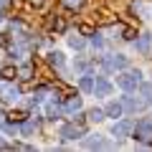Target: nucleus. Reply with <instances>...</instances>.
Listing matches in <instances>:
<instances>
[{
  "label": "nucleus",
  "mask_w": 152,
  "mask_h": 152,
  "mask_svg": "<svg viewBox=\"0 0 152 152\" xmlns=\"http://www.w3.org/2000/svg\"><path fill=\"white\" fill-rule=\"evenodd\" d=\"M48 64L51 66H64V56H61L58 51H51L48 53Z\"/></svg>",
  "instance_id": "9d476101"
},
{
  "label": "nucleus",
  "mask_w": 152,
  "mask_h": 152,
  "mask_svg": "<svg viewBox=\"0 0 152 152\" xmlns=\"http://www.w3.org/2000/svg\"><path fill=\"white\" fill-rule=\"evenodd\" d=\"M86 147H91V150H94V147H104V142H102V140H89Z\"/></svg>",
  "instance_id": "412c9836"
},
{
  "label": "nucleus",
  "mask_w": 152,
  "mask_h": 152,
  "mask_svg": "<svg viewBox=\"0 0 152 152\" xmlns=\"http://www.w3.org/2000/svg\"><path fill=\"white\" fill-rule=\"evenodd\" d=\"M0 76H3L5 81H13V79L18 76V71H15V66H5V69L0 71Z\"/></svg>",
  "instance_id": "1a4fd4ad"
},
{
  "label": "nucleus",
  "mask_w": 152,
  "mask_h": 152,
  "mask_svg": "<svg viewBox=\"0 0 152 152\" xmlns=\"http://www.w3.org/2000/svg\"><path fill=\"white\" fill-rule=\"evenodd\" d=\"M66 107H69V109H76V112H79L81 102H79V99H69V102H66Z\"/></svg>",
  "instance_id": "6ab92c4d"
},
{
  "label": "nucleus",
  "mask_w": 152,
  "mask_h": 152,
  "mask_svg": "<svg viewBox=\"0 0 152 152\" xmlns=\"http://www.w3.org/2000/svg\"><path fill=\"white\" fill-rule=\"evenodd\" d=\"M26 117H28V114L23 112V109H13V112L8 114V119H10L13 124H15V122H23V119H26Z\"/></svg>",
  "instance_id": "6e6552de"
},
{
  "label": "nucleus",
  "mask_w": 152,
  "mask_h": 152,
  "mask_svg": "<svg viewBox=\"0 0 152 152\" xmlns=\"http://www.w3.org/2000/svg\"><path fill=\"white\" fill-rule=\"evenodd\" d=\"M94 20H96L99 26H112V23H114V15H112L109 10H99L96 15H94Z\"/></svg>",
  "instance_id": "20e7f679"
},
{
  "label": "nucleus",
  "mask_w": 152,
  "mask_h": 152,
  "mask_svg": "<svg viewBox=\"0 0 152 152\" xmlns=\"http://www.w3.org/2000/svg\"><path fill=\"white\" fill-rule=\"evenodd\" d=\"M137 51L147 53V51H150V38H142V41H137Z\"/></svg>",
  "instance_id": "2eb2a0df"
},
{
  "label": "nucleus",
  "mask_w": 152,
  "mask_h": 152,
  "mask_svg": "<svg viewBox=\"0 0 152 152\" xmlns=\"http://www.w3.org/2000/svg\"><path fill=\"white\" fill-rule=\"evenodd\" d=\"M84 129H86L84 122H79V124H66L64 129H61V137H64V140H76L79 134H84Z\"/></svg>",
  "instance_id": "7ed1b4c3"
},
{
  "label": "nucleus",
  "mask_w": 152,
  "mask_h": 152,
  "mask_svg": "<svg viewBox=\"0 0 152 152\" xmlns=\"http://www.w3.org/2000/svg\"><path fill=\"white\" fill-rule=\"evenodd\" d=\"M134 140H140V142H152V124H150L147 119L137 122V127H134Z\"/></svg>",
  "instance_id": "f257e3e1"
},
{
  "label": "nucleus",
  "mask_w": 152,
  "mask_h": 152,
  "mask_svg": "<svg viewBox=\"0 0 152 152\" xmlns=\"http://www.w3.org/2000/svg\"><path fill=\"white\" fill-rule=\"evenodd\" d=\"M107 66H109V69H124V66H127V58H124V56H114V58L107 61Z\"/></svg>",
  "instance_id": "423d86ee"
},
{
  "label": "nucleus",
  "mask_w": 152,
  "mask_h": 152,
  "mask_svg": "<svg viewBox=\"0 0 152 152\" xmlns=\"http://www.w3.org/2000/svg\"><path fill=\"white\" fill-rule=\"evenodd\" d=\"M23 132H26V134H31V132H33V122H26V124H23Z\"/></svg>",
  "instance_id": "4be33fe9"
},
{
  "label": "nucleus",
  "mask_w": 152,
  "mask_h": 152,
  "mask_svg": "<svg viewBox=\"0 0 152 152\" xmlns=\"http://www.w3.org/2000/svg\"><path fill=\"white\" fill-rule=\"evenodd\" d=\"M81 3H84V0H64V5H66V8H71V10H74V8H79Z\"/></svg>",
  "instance_id": "a211bd4d"
},
{
  "label": "nucleus",
  "mask_w": 152,
  "mask_h": 152,
  "mask_svg": "<svg viewBox=\"0 0 152 152\" xmlns=\"http://www.w3.org/2000/svg\"><path fill=\"white\" fill-rule=\"evenodd\" d=\"M142 94H145V99L152 104V84H142Z\"/></svg>",
  "instance_id": "f3484780"
},
{
  "label": "nucleus",
  "mask_w": 152,
  "mask_h": 152,
  "mask_svg": "<svg viewBox=\"0 0 152 152\" xmlns=\"http://www.w3.org/2000/svg\"><path fill=\"white\" fill-rule=\"evenodd\" d=\"M122 36H124L127 41H134V38H137V31H134V28H132V26H127L124 31H122Z\"/></svg>",
  "instance_id": "4468645a"
},
{
  "label": "nucleus",
  "mask_w": 152,
  "mask_h": 152,
  "mask_svg": "<svg viewBox=\"0 0 152 152\" xmlns=\"http://www.w3.org/2000/svg\"><path fill=\"white\" fill-rule=\"evenodd\" d=\"M53 31H56V33H64V31H66V18H64V15H56V18H53Z\"/></svg>",
  "instance_id": "9b49d317"
},
{
  "label": "nucleus",
  "mask_w": 152,
  "mask_h": 152,
  "mask_svg": "<svg viewBox=\"0 0 152 152\" xmlns=\"http://www.w3.org/2000/svg\"><path fill=\"white\" fill-rule=\"evenodd\" d=\"M117 84L129 91V89H134L137 84H140V74H137V71H127V74H122L119 79H117Z\"/></svg>",
  "instance_id": "f03ea898"
},
{
  "label": "nucleus",
  "mask_w": 152,
  "mask_h": 152,
  "mask_svg": "<svg viewBox=\"0 0 152 152\" xmlns=\"http://www.w3.org/2000/svg\"><path fill=\"white\" fill-rule=\"evenodd\" d=\"M79 33L81 36H94V26L91 23H79Z\"/></svg>",
  "instance_id": "ddd939ff"
},
{
  "label": "nucleus",
  "mask_w": 152,
  "mask_h": 152,
  "mask_svg": "<svg viewBox=\"0 0 152 152\" xmlns=\"http://www.w3.org/2000/svg\"><path fill=\"white\" fill-rule=\"evenodd\" d=\"M124 107H127V109H132V112H137V107H140V104H137L134 99H124Z\"/></svg>",
  "instance_id": "aec40b11"
},
{
  "label": "nucleus",
  "mask_w": 152,
  "mask_h": 152,
  "mask_svg": "<svg viewBox=\"0 0 152 152\" xmlns=\"http://www.w3.org/2000/svg\"><path fill=\"white\" fill-rule=\"evenodd\" d=\"M89 119H91V122L104 119V112H102V109H91V112H89Z\"/></svg>",
  "instance_id": "dca6fc26"
},
{
  "label": "nucleus",
  "mask_w": 152,
  "mask_h": 152,
  "mask_svg": "<svg viewBox=\"0 0 152 152\" xmlns=\"http://www.w3.org/2000/svg\"><path fill=\"white\" fill-rule=\"evenodd\" d=\"M129 129H132L129 122H119V124H114V134H117V137H124Z\"/></svg>",
  "instance_id": "0eeeda50"
},
{
  "label": "nucleus",
  "mask_w": 152,
  "mask_h": 152,
  "mask_svg": "<svg viewBox=\"0 0 152 152\" xmlns=\"http://www.w3.org/2000/svg\"><path fill=\"white\" fill-rule=\"evenodd\" d=\"M104 114H109V117L117 119V117H122V107H119V104H109V107L104 109Z\"/></svg>",
  "instance_id": "f8f14e48"
},
{
  "label": "nucleus",
  "mask_w": 152,
  "mask_h": 152,
  "mask_svg": "<svg viewBox=\"0 0 152 152\" xmlns=\"http://www.w3.org/2000/svg\"><path fill=\"white\" fill-rule=\"evenodd\" d=\"M94 91H96V94H102V96H107V94L112 91V86H109V81H104V79H99V81L94 84Z\"/></svg>",
  "instance_id": "39448f33"
},
{
  "label": "nucleus",
  "mask_w": 152,
  "mask_h": 152,
  "mask_svg": "<svg viewBox=\"0 0 152 152\" xmlns=\"http://www.w3.org/2000/svg\"><path fill=\"white\" fill-rule=\"evenodd\" d=\"M0 46H8V36H3V33H0Z\"/></svg>",
  "instance_id": "b1692460"
},
{
  "label": "nucleus",
  "mask_w": 152,
  "mask_h": 152,
  "mask_svg": "<svg viewBox=\"0 0 152 152\" xmlns=\"http://www.w3.org/2000/svg\"><path fill=\"white\" fill-rule=\"evenodd\" d=\"M81 89H91V81L89 79H81Z\"/></svg>",
  "instance_id": "5701e85b"
}]
</instances>
